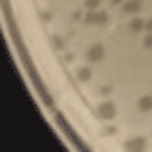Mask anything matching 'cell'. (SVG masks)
I'll return each mask as SVG.
<instances>
[{"instance_id":"obj_1","label":"cell","mask_w":152,"mask_h":152,"mask_svg":"<svg viewBox=\"0 0 152 152\" xmlns=\"http://www.w3.org/2000/svg\"><path fill=\"white\" fill-rule=\"evenodd\" d=\"M97 111H99V116L102 119H105V120L114 119V117H116V114H117L116 105H114L113 102H104L102 105H99Z\"/></svg>"},{"instance_id":"obj_2","label":"cell","mask_w":152,"mask_h":152,"mask_svg":"<svg viewBox=\"0 0 152 152\" xmlns=\"http://www.w3.org/2000/svg\"><path fill=\"white\" fill-rule=\"evenodd\" d=\"M105 55V50H104V46L102 44H94L88 49L87 52V59L91 61V62H96V61H100Z\"/></svg>"},{"instance_id":"obj_3","label":"cell","mask_w":152,"mask_h":152,"mask_svg":"<svg viewBox=\"0 0 152 152\" xmlns=\"http://www.w3.org/2000/svg\"><path fill=\"white\" fill-rule=\"evenodd\" d=\"M123 146H125L126 151H143L145 146H146V140L143 137H135V138L128 140Z\"/></svg>"},{"instance_id":"obj_4","label":"cell","mask_w":152,"mask_h":152,"mask_svg":"<svg viewBox=\"0 0 152 152\" xmlns=\"http://www.w3.org/2000/svg\"><path fill=\"white\" fill-rule=\"evenodd\" d=\"M76 78H78L81 82H87L91 79V69L90 67H81L78 72H76Z\"/></svg>"},{"instance_id":"obj_5","label":"cell","mask_w":152,"mask_h":152,"mask_svg":"<svg viewBox=\"0 0 152 152\" xmlns=\"http://www.w3.org/2000/svg\"><path fill=\"white\" fill-rule=\"evenodd\" d=\"M140 11V2L137 0H129L123 5V12H128V14H135V12Z\"/></svg>"},{"instance_id":"obj_6","label":"cell","mask_w":152,"mask_h":152,"mask_svg":"<svg viewBox=\"0 0 152 152\" xmlns=\"http://www.w3.org/2000/svg\"><path fill=\"white\" fill-rule=\"evenodd\" d=\"M138 108H140L142 111L152 110V97L151 96H143L140 100H138Z\"/></svg>"},{"instance_id":"obj_7","label":"cell","mask_w":152,"mask_h":152,"mask_svg":"<svg viewBox=\"0 0 152 152\" xmlns=\"http://www.w3.org/2000/svg\"><path fill=\"white\" fill-rule=\"evenodd\" d=\"M50 43H52V46H53L56 50H64V49H66V41L62 40L59 35H52V38H50Z\"/></svg>"},{"instance_id":"obj_8","label":"cell","mask_w":152,"mask_h":152,"mask_svg":"<svg viewBox=\"0 0 152 152\" xmlns=\"http://www.w3.org/2000/svg\"><path fill=\"white\" fill-rule=\"evenodd\" d=\"M129 28L132 32H140L143 28H145V21L142 18H134L131 23H129Z\"/></svg>"},{"instance_id":"obj_9","label":"cell","mask_w":152,"mask_h":152,"mask_svg":"<svg viewBox=\"0 0 152 152\" xmlns=\"http://www.w3.org/2000/svg\"><path fill=\"white\" fill-rule=\"evenodd\" d=\"M108 21V14L107 12H97V17H96V24H99V26H104V24Z\"/></svg>"},{"instance_id":"obj_10","label":"cell","mask_w":152,"mask_h":152,"mask_svg":"<svg viewBox=\"0 0 152 152\" xmlns=\"http://www.w3.org/2000/svg\"><path fill=\"white\" fill-rule=\"evenodd\" d=\"M96 17H97V12H94L93 9H90V12H87V17L84 20L85 24H91V23H96Z\"/></svg>"},{"instance_id":"obj_11","label":"cell","mask_w":152,"mask_h":152,"mask_svg":"<svg viewBox=\"0 0 152 152\" xmlns=\"http://www.w3.org/2000/svg\"><path fill=\"white\" fill-rule=\"evenodd\" d=\"M99 3H100V0H85V6H87L88 9H94V8H97Z\"/></svg>"},{"instance_id":"obj_12","label":"cell","mask_w":152,"mask_h":152,"mask_svg":"<svg viewBox=\"0 0 152 152\" xmlns=\"http://www.w3.org/2000/svg\"><path fill=\"white\" fill-rule=\"evenodd\" d=\"M143 44H145V47L152 49V34H149V35H146V37H145V41H143Z\"/></svg>"},{"instance_id":"obj_13","label":"cell","mask_w":152,"mask_h":152,"mask_svg":"<svg viewBox=\"0 0 152 152\" xmlns=\"http://www.w3.org/2000/svg\"><path fill=\"white\" fill-rule=\"evenodd\" d=\"M117 129L114 128V126H110V128H105L104 131H102V135H111V134H114Z\"/></svg>"},{"instance_id":"obj_14","label":"cell","mask_w":152,"mask_h":152,"mask_svg":"<svg viewBox=\"0 0 152 152\" xmlns=\"http://www.w3.org/2000/svg\"><path fill=\"white\" fill-rule=\"evenodd\" d=\"M145 29H146L149 34H152V20H149L148 24H145Z\"/></svg>"},{"instance_id":"obj_15","label":"cell","mask_w":152,"mask_h":152,"mask_svg":"<svg viewBox=\"0 0 152 152\" xmlns=\"http://www.w3.org/2000/svg\"><path fill=\"white\" fill-rule=\"evenodd\" d=\"M81 18V11H76L73 14V20H79Z\"/></svg>"},{"instance_id":"obj_16","label":"cell","mask_w":152,"mask_h":152,"mask_svg":"<svg viewBox=\"0 0 152 152\" xmlns=\"http://www.w3.org/2000/svg\"><path fill=\"white\" fill-rule=\"evenodd\" d=\"M110 91H111L110 87H105V88H102V90H100V93H102V94H108Z\"/></svg>"},{"instance_id":"obj_17","label":"cell","mask_w":152,"mask_h":152,"mask_svg":"<svg viewBox=\"0 0 152 152\" xmlns=\"http://www.w3.org/2000/svg\"><path fill=\"white\" fill-rule=\"evenodd\" d=\"M120 2H122V0H111V3H113V5H119Z\"/></svg>"},{"instance_id":"obj_18","label":"cell","mask_w":152,"mask_h":152,"mask_svg":"<svg viewBox=\"0 0 152 152\" xmlns=\"http://www.w3.org/2000/svg\"><path fill=\"white\" fill-rule=\"evenodd\" d=\"M137 2H138V0H137Z\"/></svg>"}]
</instances>
